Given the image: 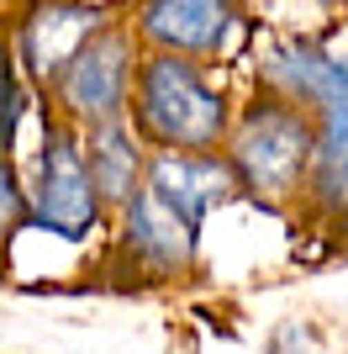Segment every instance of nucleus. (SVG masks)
<instances>
[{"instance_id":"nucleus-1","label":"nucleus","mask_w":348,"mask_h":354,"mask_svg":"<svg viewBox=\"0 0 348 354\" xmlns=\"http://www.w3.org/2000/svg\"><path fill=\"white\" fill-rule=\"evenodd\" d=\"M311 153H317V122L306 106H290L280 95L253 90L243 111H232L222 159L232 169L238 201H253L264 212H301L306 180H311Z\"/></svg>"},{"instance_id":"nucleus-2","label":"nucleus","mask_w":348,"mask_h":354,"mask_svg":"<svg viewBox=\"0 0 348 354\" xmlns=\"http://www.w3.org/2000/svg\"><path fill=\"white\" fill-rule=\"evenodd\" d=\"M127 127L148 153H222L232 101L206 74V64L143 53L127 95Z\"/></svg>"},{"instance_id":"nucleus-3","label":"nucleus","mask_w":348,"mask_h":354,"mask_svg":"<svg viewBox=\"0 0 348 354\" xmlns=\"http://www.w3.org/2000/svg\"><path fill=\"white\" fill-rule=\"evenodd\" d=\"M27 180V227L32 233H48L58 243H90L111 227L101 196L90 185L85 169V148H79V127L58 122L43 106V143H37V159H32Z\"/></svg>"},{"instance_id":"nucleus-4","label":"nucleus","mask_w":348,"mask_h":354,"mask_svg":"<svg viewBox=\"0 0 348 354\" xmlns=\"http://www.w3.org/2000/svg\"><path fill=\"white\" fill-rule=\"evenodd\" d=\"M143 48L132 37L127 16H111L79 53H74L58 80L43 90L48 111L69 127H106V122H127V95H132V74H137Z\"/></svg>"},{"instance_id":"nucleus-5","label":"nucleus","mask_w":348,"mask_h":354,"mask_svg":"<svg viewBox=\"0 0 348 354\" xmlns=\"http://www.w3.org/2000/svg\"><path fill=\"white\" fill-rule=\"evenodd\" d=\"M127 27L143 53H174L190 64H217L243 32L238 0H137Z\"/></svg>"},{"instance_id":"nucleus-6","label":"nucleus","mask_w":348,"mask_h":354,"mask_svg":"<svg viewBox=\"0 0 348 354\" xmlns=\"http://www.w3.org/2000/svg\"><path fill=\"white\" fill-rule=\"evenodd\" d=\"M106 233H111L122 265L148 281H190L201 270V227L174 217L148 185L132 191V201L111 217Z\"/></svg>"},{"instance_id":"nucleus-7","label":"nucleus","mask_w":348,"mask_h":354,"mask_svg":"<svg viewBox=\"0 0 348 354\" xmlns=\"http://www.w3.org/2000/svg\"><path fill=\"white\" fill-rule=\"evenodd\" d=\"M111 16H116L111 6H90V0H32V6H21V16L6 27L16 74H21L27 85L48 90L58 80V69H64Z\"/></svg>"},{"instance_id":"nucleus-8","label":"nucleus","mask_w":348,"mask_h":354,"mask_svg":"<svg viewBox=\"0 0 348 354\" xmlns=\"http://www.w3.org/2000/svg\"><path fill=\"white\" fill-rule=\"evenodd\" d=\"M317 122V153H311V180H306L301 212L322 222L327 233L348 227V59L333 64V80L311 106Z\"/></svg>"},{"instance_id":"nucleus-9","label":"nucleus","mask_w":348,"mask_h":354,"mask_svg":"<svg viewBox=\"0 0 348 354\" xmlns=\"http://www.w3.org/2000/svg\"><path fill=\"white\" fill-rule=\"evenodd\" d=\"M143 185L159 196L174 217H185L201 233H206L211 212L238 201V185H232V169L222 153H148Z\"/></svg>"},{"instance_id":"nucleus-10","label":"nucleus","mask_w":348,"mask_h":354,"mask_svg":"<svg viewBox=\"0 0 348 354\" xmlns=\"http://www.w3.org/2000/svg\"><path fill=\"white\" fill-rule=\"evenodd\" d=\"M79 148H85V169H90V185L101 196L106 217L132 201V191L143 185V169H148V148L137 143L127 122H106V127H85L79 133Z\"/></svg>"},{"instance_id":"nucleus-11","label":"nucleus","mask_w":348,"mask_h":354,"mask_svg":"<svg viewBox=\"0 0 348 354\" xmlns=\"http://www.w3.org/2000/svg\"><path fill=\"white\" fill-rule=\"evenodd\" d=\"M27 80L16 74V59H11V37L0 27V153L11 159L16 153V133H21V117H27Z\"/></svg>"},{"instance_id":"nucleus-12","label":"nucleus","mask_w":348,"mask_h":354,"mask_svg":"<svg viewBox=\"0 0 348 354\" xmlns=\"http://www.w3.org/2000/svg\"><path fill=\"white\" fill-rule=\"evenodd\" d=\"M16 233H27V180H21L16 159L0 153V249Z\"/></svg>"},{"instance_id":"nucleus-13","label":"nucleus","mask_w":348,"mask_h":354,"mask_svg":"<svg viewBox=\"0 0 348 354\" xmlns=\"http://www.w3.org/2000/svg\"><path fill=\"white\" fill-rule=\"evenodd\" d=\"M327 6H348V0H327Z\"/></svg>"}]
</instances>
